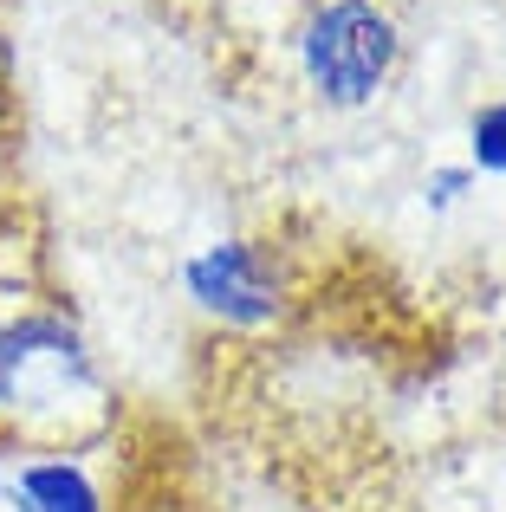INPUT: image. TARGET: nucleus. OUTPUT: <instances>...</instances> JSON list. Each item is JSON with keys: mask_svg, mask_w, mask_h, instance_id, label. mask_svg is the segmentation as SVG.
<instances>
[{"mask_svg": "<svg viewBox=\"0 0 506 512\" xmlns=\"http://www.w3.org/2000/svg\"><path fill=\"white\" fill-rule=\"evenodd\" d=\"M292 59L325 111H364L403 65V26L383 0H312L292 33Z\"/></svg>", "mask_w": 506, "mask_h": 512, "instance_id": "obj_1", "label": "nucleus"}, {"mask_svg": "<svg viewBox=\"0 0 506 512\" xmlns=\"http://www.w3.org/2000/svg\"><path fill=\"white\" fill-rule=\"evenodd\" d=\"M98 402V363L65 312H20L0 325V415L59 422Z\"/></svg>", "mask_w": 506, "mask_h": 512, "instance_id": "obj_2", "label": "nucleus"}, {"mask_svg": "<svg viewBox=\"0 0 506 512\" xmlns=\"http://www.w3.org/2000/svg\"><path fill=\"white\" fill-rule=\"evenodd\" d=\"M182 292L195 299V312L215 318V325L234 331H266L279 312H286V279H279V260L247 234L208 240L182 260Z\"/></svg>", "mask_w": 506, "mask_h": 512, "instance_id": "obj_3", "label": "nucleus"}, {"mask_svg": "<svg viewBox=\"0 0 506 512\" xmlns=\"http://www.w3.org/2000/svg\"><path fill=\"white\" fill-rule=\"evenodd\" d=\"M7 512H104V487L78 454H33L0 487Z\"/></svg>", "mask_w": 506, "mask_h": 512, "instance_id": "obj_4", "label": "nucleus"}, {"mask_svg": "<svg viewBox=\"0 0 506 512\" xmlns=\"http://www.w3.org/2000/svg\"><path fill=\"white\" fill-rule=\"evenodd\" d=\"M468 169L506 182V98H487L481 111L468 117Z\"/></svg>", "mask_w": 506, "mask_h": 512, "instance_id": "obj_5", "label": "nucleus"}, {"mask_svg": "<svg viewBox=\"0 0 506 512\" xmlns=\"http://www.w3.org/2000/svg\"><path fill=\"white\" fill-rule=\"evenodd\" d=\"M474 188H481V175H474L468 163H435L429 175H422V208L429 214H455Z\"/></svg>", "mask_w": 506, "mask_h": 512, "instance_id": "obj_6", "label": "nucleus"}]
</instances>
